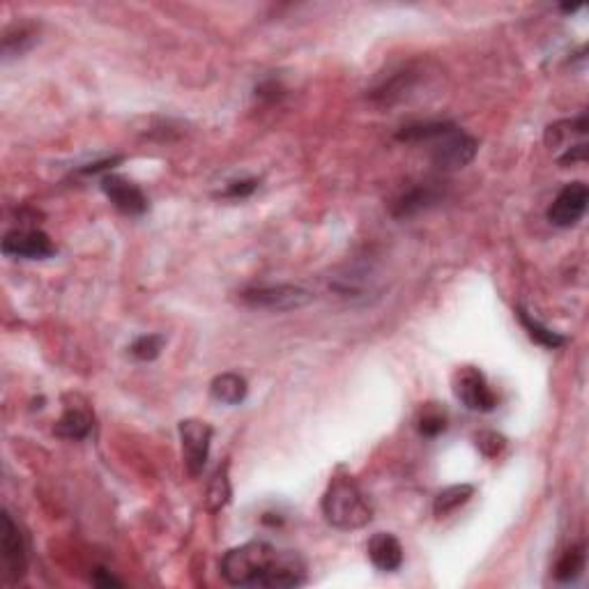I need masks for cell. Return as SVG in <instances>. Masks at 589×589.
Wrapping results in <instances>:
<instances>
[{
  "instance_id": "cell-11",
  "label": "cell",
  "mask_w": 589,
  "mask_h": 589,
  "mask_svg": "<svg viewBox=\"0 0 589 589\" xmlns=\"http://www.w3.org/2000/svg\"><path fill=\"white\" fill-rule=\"evenodd\" d=\"M0 551H3V561H5L7 576L12 580H21L26 576V545H23V537L19 532L17 523L12 520L7 512H3V537H0Z\"/></svg>"
},
{
  "instance_id": "cell-25",
  "label": "cell",
  "mask_w": 589,
  "mask_h": 589,
  "mask_svg": "<svg viewBox=\"0 0 589 589\" xmlns=\"http://www.w3.org/2000/svg\"><path fill=\"white\" fill-rule=\"evenodd\" d=\"M93 585H97V587H123V580H117L111 571L100 567L93 571Z\"/></svg>"
},
{
  "instance_id": "cell-24",
  "label": "cell",
  "mask_w": 589,
  "mask_h": 589,
  "mask_svg": "<svg viewBox=\"0 0 589 589\" xmlns=\"http://www.w3.org/2000/svg\"><path fill=\"white\" fill-rule=\"evenodd\" d=\"M258 187V180H238V182H230L226 196L229 198H246L249 194H254Z\"/></svg>"
},
{
  "instance_id": "cell-3",
  "label": "cell",
  "mask_w": 589,
  "mask_h": 589,
  "mask_svg": "<svg viewBox=\"0 0 589 589\" xmlns=\"http://www.w3.org/2000/svg\"><path fill=\"white\" fill-rule=\"evenodd\" d=\"M323 513L332 528L361 529L373 520V506L351 477H336L323 495Z\"/></svg>"
},
{
  "instance_id": "cell-15",
  "label": "cell",
  "mask_w": 589,
  "mask_h": 589,
  "mask_svg": "<svg viewBox=\"0 0 589 589\" xmlns=\"http://www.w3.org/2000/svg\"><path fill=\"white\" fill-rule=\"evenodd\" d=\"M93 431V417L84 407H69L53 426V433L65 440H85Z\"/></svg>"
},
{
  "instance_id": "cell-1",
  "label": "cell",
  "mask_w": 589,
  "mask_h": 589,
  "mask_svg": "<svg viewBox=\"0 0 589 589\" xmlns=\"http://www.w3.org/2000/svg\"><path fill=\"white\" fill-rule=\"evenodd\" d=\"M222 576L235 587H297L304 583V561L265 541H249L223 555Z\"/></svg>"
},
{
  "instance_id": "cell-23",
  "label": "cell",
  "mask_w": 589,
  "mask_h": 589,
  "mask_svg": "<svg viewBox=\"0 0 589 589\" xmlns=\"http://www.w3.org/2000/svg\"><path fill=\"white\" fill-rule=\"evenodd\" d=\"M447 428V419L445 415H440V412H426L422 419H419V433L424 438H438L440 433H445Z\"/></svg>"
},
{
  "instance_id": "cell-8",
  "label": "cell",
  "mask_w": 589,
  "mask_h": 589,
  "mask_svg": "<svg viewBox=\"0 0 589 589\" xmlns=\"http://www.w3.org/2000/svg\"><path fill=\"white\" fill-rule=\"evenodd\" d=\"M589 203V190L585 182H571L557 194L548 207V222L557 229H571L583 219Z\"/></svg>"
},
{
  "instance_id": "cell-13",
  "label": "cell",
  "mask_w": 589,
  "mask_h": 589,
  "mask_svg": "<svg viewBox=\"0 0 589 589\" xmlns=\"http://www.w3.org/2000/svg\"><path fill=\"white\" fill-rule=\"evenodd\" d=\"M440 191L435 190V187H431V184H419V187H412L410 191H406V194L400 196V198H396L394 203H391V214H394L396 219H407V217H415V214H419V212L428 210V207H433L435 203L440 200Z\"/></svg>"
},
{
  "instance_id": "cell-5",
  "label": "cell",
  "mask_w": 589,
  "mask_h": 589,
  "mask_svg": "<svg viewBox=\"0 0 589 589\" xmlns=\"http://www.w3.org/2000/svg\"><path fill=\"white\" fill-rule=\"evenodd\" d=\"M422 74L424 72L415 62L396 67L394 72H390L387 77L375 81V85L368 90V97L380 106L399 104V101L415 95V90H417L419 81H422Z\"/></svg>"
},
{
  "instance_id": "cell-16",
  "label": "cell",
  "mask_w": 589,
  "mask_h": 589,
  "mask_svg": "<svg viewBox=\"0 0 589 589\" xmlns=\"http://www.w3.org/2000/svg\"><path fill=\"white\" fill-rule=\"evenodd\" d=\"M474 486L472 484H456L449 486V488L440 490L433 500V513L435 518H447L449 513H454L456 509H461L463 504L472 500Z\"/></svg>"
},
{
  "instance_id": "cell-4",
  "label": "cell",
  "mask_w": 589,
  "mask_h": 589,
  "mask_svg": "<svg viewBox=\"0 0 589 589\" xmlns=\"http://www.w3.org/2000/svg\"><path fill=\"white\" fill-rule=\"evenodd\" d=\"M239 302L249 309H261V311H294L302 306L311 304L313 293L294 284H277V286H251L239 293Z\"/></svg>"
},
{
  "instance_id": "cell-12",
  "label": "cell",
  "mask_w": 589,
  "mask_h": 589,
  "mask_svg": "<svg viewBox=\"0 0 589 589\" xmlns=\"http://www.w3.org/2000/svg\"><path fill=\"white\" fill-rule=\"evenodd\" d=\"M367 551L373 561V567L384 573L399 571L400 564H403V545H400V541L390 532L373 534Z\"/></svg>"
},
{
  "instance_id": "cell-22",
  "label": "cell",
  "mask_w": 589,
  "mask_h": 589,
  "mask_svg": "<svg viewBox=\"0 0 589 589\" xmlns=\"http://www.w3.org/2000/svg\"><path fill=\"white\" fill-rule=\"evenodd\" d=\"M477 447L486 458H495L506 447V440L504 435L495 433V431H481L477 435Z\"/></svg>"
},
{
  "instance_id": "cell-7",
  "label": "cell",
  "mask_w": 589,
  "mask_h": 589,
  "mask_svg": "<svg viewBox=\"0 0 589 589\" xmlns=\"http://www.w3.org/2000/svg\"><path fill=\"white\" fill-rule=\"evenodd\" d=\"M180 440H182L184 465L191 477H198L210 456L212 426L200 419H184L180 422Z\"/></svg>"
},
{
  "instance_id": "cell-6",
  "label": "cell",
  "mask_w": 589,
  "mask_h": 589,
  "mask_svg": "<svg viewBox=\"0 0 589 589\" xmlns=\"http://www.w3.org/2000/svg\"><path fill=\"white\" fill-rule=\"evenodd\" d=\"M454 394L472 412H493L497 406V396L490 390L488 380L474 367L458 368L454 375Z\"/></svg>"
},
{
  "instance_id": "cell-21",
  "label": "cell",
  "mask_w": 589,
  "mask_h": 589,
  "mask_svg": "<svg viewBox=\"0 0 589 589\" xmlns=\"http://www.w3.org/2000/svg\"><path fill=\"white\" fill-rule=\"evenodd\" d=\"M162 348H164L162 334H145V336H139V339L129 345V352L141 361H152L159 357Z\"/></svg>"
},
{
  "instance_id": "cell-20",
  "label": "cell",
  "mask_w": 589,
  "mask_h": 589,
  "mask_svg": "<svg viewBox=\"0 0 589 589\" xmlns=\"http://www.w3.org/2000/svg\"><path fill=\"white\" fill-rule=\"evenodd\" d=\"M35 42V33L26 26H14L5 33L3 37V56L12 58V56H21L23 51L30 49V44Z\"/></svg>"
},
{
  "instance_id": "cell-17",
  "label": "cell",
  "mask_w": 589,
  "mask_h": 589,
  "mask_svg": "<svg viewBox=\"0 0 589 589\" xmlns=\"http://www.w3.org/2000/svg\"><path fill=\"white\" fill-rule=\"evenodd\" d=\"M207 512L217 513L230 502V481H229V463H223L214 470L210 484H207Z\"/></svg>"
},
{
  "instance_id": "cell-10",
  "label": "cell",
  "mask_w": 589,
  "mask_h": 589,
  "mask_svg": "<svg viewBox=\"0 0 589 589\" xmlns=\"http://www.w3.org/2000/svg\"><path fill=\"white\" fill-rule=\"evenodd\" d=\"M101 190H104L109 200H111L113 206L123 212V214L139 217V214H143V212L148 210V198H145V194L141 191V187H136V184L129 182V180L120 178V175H104Z\"/></svg>"
},
{
  "instance_id": "cell-18",
  "label": "cell",
  "mask_w": 589,
  "mask_h": 589,
  "mask_svg": "<svg viewBox=\"0 0 589 589\" xmlns=\"http://www.w3.org/2000/svg\"><path fill=\"white\" fill-rule=\"evenodd\" d=\"M518 318H520V323H523L525 332L529 334V339L537 341V343L544 345V348L557 351V348H561V345L567 343V339H564L560 332H553L551 327L541 325L537 318L529 316V313L525 311V309H520V306H518Z\"/></svg>"
},
{
  "instance_id": "cell-14",
  "label": "cell",
  "mask_w": 589,
  "mask_h": 589,
  "mask_svg": "<svg viewBox=\"0 0 589 589\" xmlns=\"http://www.w3.org/2000/svg\"><path fill=\"white\" fill-rule=\"evenodd\" d=\"M210 391L212 399L223 403V406H239L249 394V387H246V380L238 373H222V375L212 380Z\"/></svg>"
},
{
  "instance_id": "cell-9",
  "label": "cell",
  "mask_w": 589,
  "mask_h": 589,
  "mask_svg": "<svg viewBox=\"0 0 589 589\" xmlns=\"http://www.w3.org/2000/svg\"><path fill=\"white\" fill-rule=\"evenodd\" d=\"M3 254L12 258H28V261H42L56 254V246L51 238L42 230H12L3 239Z\"/></svg>"
},
{
  "instance_id": "cell-19",
  "label": "cell",
  "mask_w": 589,
  "mask_h": 589,
  "mask_svg": "<svg viewBox=\"0 0 589 589\" xmlns=\"http://www.w3.org/2000/svg\"><path fill=\"white\" fill-rule=\"evenodd\" d=\"M585 561H587L585 545H573V548H569V551L560 557V561H557L555 578L560 580V583H573V580L580 578V573L585 571Z\"/></svg>"
},
{
  "instance_id": "cell-27",
  "label": "cell",
  "mask_w": 589,
  "mask_h": 589,
  "mask_svg": "<svg viewBox=\"0 0 589 589\" xmlns=\"http://www.w3.org/2000/svg\"><path fill=\"white\" fill-rule=\"evenodd\" d=\"M580 10V5H561V12H578Z\"/></svg>"
},
{
  "instance_id": "cell-26",
  "label": "cell",
  "mask_w": 589,
  "mask_h": 589,
  "mask_svg": "<svg viewBox=\"0 0 589 589\" xmlns=\"http://www.w3.org/2000/svg\"><path fill=\"white\" fill-rule=\"evenodd\" d=\"M123 159V157H113V159H104V162H95V164H88V166H84L78 173H84V175H95V173L100 171H106L109 166H113V164H117Z\"/></svg>"
},
{
  "instance_id": "cell-2",
  "label": "cell",
  "mask_w": 589,
  "mask_h": 589,
  "mask_svg": "<svg viewBox=\"0 0 589 589\" xmlns=\"http://www.w3.org/2000/svg\"><path fill=\"white\" fill-rule=\"evenodd\" d=\"M396 139L403 141V143L428 145L433 164L445 168V171L467 166L474 159L479 148L477 141L470 133H465L451 123L407 125V127H403L396 133Z\"/></svg>"
}]
</instances>
